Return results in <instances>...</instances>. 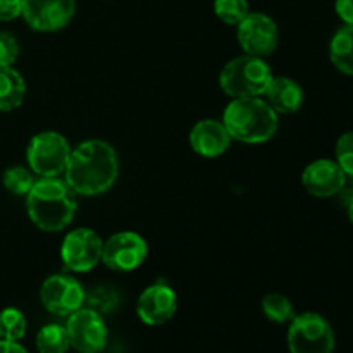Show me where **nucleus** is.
Wrapping results in <instances>:
<instances>
[{
	"mask_svg": "<svg viewBox=\"0 0 353 353\" xmlns=\"http://www.w3.org/2000/svg\"><path fill=\"white\" fill-rule=\"evenodd\" d=\"M21 16V0H0V21H14Z\"/></svg>",
	"mask_w": 353,
	"mask_h": 353,
	"instance_id": "bb28decb",
	"label": "nucleus"
},
{
	"mask_svg": "<svg viewBox=\"0 0 353 353\" xmlns=\"http://www.w3.org/2000/svg\"><path fill=\"white\" fill-rule=\"evenodd\" d=\"M78 202L76 193L65 179L40 178L26 195V210L37 228L47 233H57L69 226Z\"/></svg>",
	"mask_w": 353,
	"mask_h": 353,
	"instance_id": "f03ea898",
	"label": "nucleus"
},
{
	"mask_svg": "<svg viewBox=\"0 0 353 353\" xmlns=\"http://www.w3.org/2000/svg\"><path fill=\"white\" fill-rule=\"evenodd\" d=\"M26 97L24 78L14 68H0V110L17 109Z\"/></svg>",
	"mask_w": 353,
	"mask_h": 353,
	"instance_id": "f3484780",
	"label": "nucleus"
},
{
	"mask_svg": "<svg viewBox=\"0 0 353 353\" xmlns=\"http://www.w3.org/2000/svg\"><path fill=\"white\" fill-rule=\"evenodd\" d=\"M230 143L231 137L226 126L216 119L199 121L190 131V145L202 157H219L230 148Z\"/></svg>",
	"mask_w": 353,
	"mask_h": 353,
	"instance_id": "2eb2a0df",
	"label": "nucleus"
},
{
	"mask_svg": "<svg viewBox=\"0 0 353 353\" xmlns=\"http://www.w3.org/2000/svg\"><path fill=\"white\" fill-rule=\"evenodd\" d=\"M103 241L90 228H78L65 234L61 247V259L72 272H88L102 261Z\"/></svg>",
	"mask_w": 353,
	"mask_h": 353,
	"instance_id": "6e6552de",
	"label": "nucleus"
},
{
	"mask_svg": "<svg viewBox=\"0 0 353 353\" xmlns=\"http://www.w3.org/2000/svg\"><path fill=\"white\" fill-rule=\"evenodd\" d=\"M71 147L57 131H41L31 138L26 150L28 164L34 174L41 178H54L68 168Z\"/></svg>",
	"mask_w": 353,
	"mask_h": 353,
	"instance_id": "39448f33",
	"label": "nucleus"
},
{
	"mask_svg": "<svg viewBox=\"0 0 353 353\" xmlns=\"http://www.w3.org/2000/svg\"><path fill=\"white\" fill-rule=\"evenodd\" d=\"M336 162L345 174L353 179V131L341 134L336 141Z\"/></svg>",
	"mask_w": 353,
	"mask_h": 353,
	"instance_id": "393cba45",
	"label": "nucleus"
},
{
	"mask_svg": "<svg viewBox=\"0 0 353 353\" xmlns=\"http://www.w3.org/2000/svg\"><path fill=\"white\" fill-rule=\"evenodd\" d=\"M37 348L40 353H65L71 347L68 330L61 324H47L37 334Z\"/></svg>",
	"mask_w": 353,
	"mask_h": 353,
	"instance_id": "6ab92c4d",
	"label": "nucleus"
},
{
	"mask_svg": "<svg viewBox=\"0 0 353 353\" xmlns=\"http://www.w3.org/2000/svg\"><path fill=\"white\" fill-rule=\"evenodd\" d=\"M288 347L292 353H333V327L316 312L295 316L290 321Z\"/></svg>",
	"mask_w": 353,
	"mask_h": 353,
	"instance_id": "423d86ee",
	"label": "nucleus"
},
{
	"mask_svg": "<svg viewBox=\"0 0 353 353\" xmlns=\"http://www.w3.org/2000/svg\"><path fill=\"white\" fill-rule=\"evenodd\" d=\"M272 78L271 68L264 59L245 54L224 65L219 74V86L231 99L261 97Z\"/></svg>",
	"mask_w": 353,
	"mask_h": 353,
	"instance_id": "20e7f679",
	"label": "nucleus"
},
{
	"mask_svg": "<svg viewBox=\"0 0 353 353\" xmlns=\"http://www.w3.org/2000/svg\"><path fill=\"white\" fill-rule=\"evenodd\" d=\"M148 255V245L134 231H121L103 241V265L117 272H130L140 268Z\"/></svg>",
	"mask_w": 353,
	"mask_h": 353,
	"instance_id": "0eeeda50",
	"label": "nucleus"
},
{
	"mask_svg": "<svg viewBox=\"0 0 353 353\" xmlns=\"http://www.w3.org/2000/svg\"><path fill=\"white\" fill-rule=\"evenodd\" d=\"M348 219H350L353 224V199L348 200Z\"/></svg>",
	"mask_w": 353,
	"mask_h": 353,
	"instance_id": "c756f323",
	"label": "nucleus"
},
{
	"mask_svg": "<svg viewBox=\"0 0 353 353\" xmlns=\"http://www.w3.org/2000/svg\"><path fill=\"white\" fill-rule=\"evenodd\" d=\"M330 57L338 71L353 76V24H345L331 38Z\"/></svg>",
	"mask_w": 353,
	"mask_h": 353,
	"instance_id": "a211bd4d",
	"label": "nucleus"
},
{
	"mask_svg": "<svg viewBox=\"0 0 353 353\" xmlns=\"http://www.w3.org/2000/svg\"><path fill=\"white\" fill-rule=\"evenodd\" d=\"M19 57V43L7 31H0V68H12Z\"/></svg>",
	"mask_w": 353,
	"mask_h": 353,
	"instance_id": "a878e982",
	"label": "nucleus"
},
{
	"mask_svg": "<svg viewBox=\"0 0 353 353\" xmlns=\"http://www.w3.org/2000/svg\"><path fill=\"white\" fill-rule=\"evenodd\" d=\"M214 14L230 26H238L250 14L247 0H214Z\"/></svg>",
	"mask_w": 353,
	"mask_h": 353,
	"instance_id": "5701e85b",
	"label": "nucleus"
},
{
	"mask_svg": "<svg viewBox=\"0 0 353 353\" xmlns=\"http://www.w3.org/2000/svg\"><path fill=\"white\" fill-rule=\"evenodd\" d=\"M262 310H264L265 317L272 323L285 324L295 317V309H293L292 302L288 296L281 295V293H269L262 300Z\"/></svg>",
	"mask_w": 353,
	"mask_h": 353,
	"instance_id": "4be33fe9",
	"label": "nucleus"
},
{
	"mask_svg": "<svg viewBox=\"0 0 353 353\" xmlns=\"http://www.w3.org/2000/svg\"><path fill=\"white\" fill-rule=\"evenodd\" d=\"M65 181L76 195L93 196L105 193L116 183L119 174L117 154L103 140H88L71 150Z\"/></svg>",
	"mask_w": 353,
	"mask_h": 353,
	"instance_id": "f257e3e1",
	"label": "nucleus"
},
{
	"mask_svg": "<svg viewBox=\"0 0 353 353\" xmlns=\"http://www.w3.org/2000/svg\"><path fill=\"white\" fill-rule=\"evenodd\" d=\"M117 303H119V295L116 290L109 285H99L85 292V305L83 307L95 310L100 316H105L116 309Z\"/></svg>",
	"mask_w": 353,
	"mask_h": 353,
	"instance_id": "aec40b11",
	"label": "nucleus"
},
{
	"mask_svg": "<svg viewBox=\"0 0 353 353\" xmlns=\"http://www.w3.org/2000/svg\"><path fill=\"white\" fill-rule=\"evenodd\" d=\"M3 186L9 190L14 195H28V192L31 190V186L34 185L33 171L26 168H21V165H14L9 168L3 172Z\"/></svg>",
	"mask_w": 353,
	"mask_h": 353,
	"instance_id": "b1692460",
	"label": "nucleus"
},
{
	"mask_svg": "<svg viewBox=\"0 0 353 353\" xmlns=\"http://www.w3.org/2000/svg\"><path fill=\"white\" fill-rule=\"evenodd\" d=\"M178 310V296L168 285L148 286L141 292L137 302V314L147 326H161L168 323Z\"/></svg>",
	"mask_w": 353,
	"mask_h": 353,
	"instance_id": "ddd939ff",
	"label": "nucleus"
},
{
	"mask_svg": "<svg viewBox=\"0 0 353 353\" xmlns=\"http://www.w3.org/2000/svg\"><path fill=\"white\" fill-rule=\"evenodd\" d=\"M0 353H28V350L17 341L0 340Z\"/></svg>",
	"mask_w": 353,
	"mask_h": 353,
	"instance_id": "c85d7f7f",
	"label": "nucleus"
},
{
	"mask_svg": "<svg viewBox=\"0 0 353 353\" xmlns=\"http://www.w3.org/2000/svg\"><path fill=\"white\" fill-rule=\"evenodd\" d=\"M347 179L348 176L345 174L336 161L319 159L303 169L302 185L310 195L327 199V196L340 193L347 185Z\"/></svg>",
	"mask_w": 353,
	"mask_h": 353,
	"instance_id": "4468645a",
	"label": "nucleus"
},
{
	"mask_svg": "<svg viewBox=\"0 0 353 353\" xmlns=\"http://www.w3.org/2000/svg\"><path fill=\"white\" fill-rule=\"evenodd\" d=\"M264 95L268 99L265 102L278 114H293L303 105L302 86L295 79L285 76L272 78Z\"/></svg>",
	"mask_w": 353,
	"mask_h": 353,
	"instance_id": "dca6fc26",
	"label": "nucleus"
},
{
	"mask_svg": "<svg viewBox=\"0 0 353 353\" xmlns=\"http://www.w3.org/2000/svg\"><path fill=\"white\" fill-rule=\"evenodd\" d=\"M65 330H68L69 343L79 353L102 352L109 338L103 317L86 307H81L69 316Z\"/></svg>",
	"mask_w": 353,
	"mask_h": 353,
	"instance_id": "1a4fd4ad",
	"label": "nucleus"
},
{
	"mask_svg": "<svg viewBox=\"0 0 353 353\" xmlns=\"http://www.w3.org/2000/svg\"><path fill=\"white\" fill-rule=\"evenodd\" d=\"M334 9L345 24H353V0H336Z\"/></svg>",
	"mask_w": 353,
	"mask_h": 353,
	"instance_id": "cd10ccee",
	"label": "nucleus"
},
{
	"mask_svg": "<svg viewBox=\"0 0 353 353\" xmlns=\"http://www.w3.org/2000/svg\"><path fill=\"white\" fill-rule=\"evenodd\" d=\"M223 124L231 138L243 143H264L276 134L278 112L261 97L233 99L223 114Z\"/></svg>",
	"mask_w": 353,
	"mask_h": 353,
	"instance_id": "7ed1b4c3",
	"label": "nucleus"
},
{
	"mask_svg": "<svg viewBox=\"0 0 353 353\" xmlns=\"http://www.w3.org/2000/svg\"><path fill=\"white\" fill-rule=\"evenodd\" d=\"M26 317L19 309L7 307L0 312V340L19 341L26 334Z\"/></svg>",
	"mask_w": 353,
	"mask_h": 353,
	"instance_id": "412c9836",
	"label": "nucleus"
},
{
	"mask_svg": "<svg viewBox=\"0 0 353 353\" xmlns=\"http://www.w3.org/2000/svg\"><path fill=\"white\" fill-rule=\"evenodd\" d=\"M76 12V0H21V16L28 26L52 33L68 26Z\"/></svg>",
	"mask_w": 353,
	"mask_h": 353,
	"instance_id": "9d476101",
	"label": "nucleus"
},
{
	"mask_svg": "<svg viewBox=\"0 0 353 353\" xmlns=\"http://www.w3.org/2000/svg\"><path fill=\"white\" fill-rule=\"evenodd\" d=\"M40 300L50 314L69 317L85 305V288L71 276L54 274L41 285Z\"/></svg>",
	"mask_w": 353,
	"mask_h": 353,
	"instance_id": "9b49d317",
	"label": "nucleus"
},
{
	"mask_svg": "<svg viewBox=\"0 0 353 353\" xmlns=\"http://www.w3.org/2000/svg\"><path fill=\"white\" fill-rule=\"evenodd\" d=\"M238 41L245 54L262 57L271 55L279 41V31L274 19L268 14L250 12L238 24Z\"/></svg>",
	"mask_w": 353,
	"mask_h": 353,
	"instance_id": "f8f14e48",
	"label": "nucleus"
}]
</instances>
